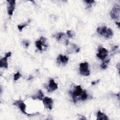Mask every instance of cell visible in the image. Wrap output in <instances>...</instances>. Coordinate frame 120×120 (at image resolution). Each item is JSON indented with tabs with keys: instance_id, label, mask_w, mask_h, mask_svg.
I'll use <instances>...</instances> for the list:
<instances>
[{
	"instance_id": "cell-1",
	"label": "cell",
	"mask_w": 120,
	"mask_h": 120,
	"mask_svg": "<svg viewBox=\"0 0 120 120\" xmlns=\"http://www.w3.org/2000/svg\"><path fill=\"white\" fill-rule=\"evenodd\" d=\"M97 32L105 38L109 39L113 36V32L110 28H108L105 26L99 27L97 29Z\"/></svg>"
},
{
	"instance_id": "cell-16",
	"label": "cell",
	"mask_w": 120,
	"mask_h": 120,
	"mask_svg": "<svg viewBox=\"0 0 120 120\" xmlns=\"http://www.w3.org/2000/svg\"><path fill=\"white\" fill-rule=\"evenodd\" d=\"M110 60V59H108V60H105L103 62L101 65V67L104 69H106L108 66V64H109Z\"/></svg>"
},
{
	"instance_id": "cell-19",
	"label": "cell",
	"mask_w": 120,
	"mask_h": 120,
	"mask_svg": "<svg viewBox=\"0 0 120 120\" xmlns=\"http://www.w3.org/2000/svg\"><path fill=\"white\" fill-rule=\"evenodd\" d=\"M67 34L69 38H73L75 36V34L74 33V32L70 30H68L67 31Z\"/></svg>"
},
{
	"instance_id": "cell-11",
	"label": "cell",
	"mask_w": 120,
	"mask_h": 120,
	"mask_svg": "<svg viewBox=\"0 0 120 120\" xmlns=\"http://www.w3.org/2000/svg\"><path fill=\"white\" fill-rule=\"evenodd\" d=\"M55 38L58 41H59V42L63 41V40H64V41L65 42V44L66 45H68V40L67 39L65 38L66 35L64 33H63V32H59V33H57L56 35Z\"/></svg>"
},
{
	"instance_id": "cell-13",
	"label": "cell",
	"mask_w": 120,
	"mask_h": 120,
	"mask_svg": "<svg viewBox=\"0 0 120 120\" xmlns=\"http://www.w3.org/2000/svg\"><path fill=\"white\" fill-rule=\"evenodd\" d=\"M44 94L41 91V90H39L37 94L31 97V98L34 99H38L39 100H43L44 99Z\"/></svg>"
},
{
	"instance_id": "cell-14",
	"label": "cell",
	"mask_w": 120,
	"mask_h": 120,
	"mask_svg": "<svg viewBox=\"0 0 120 120\" xmlns=\"http://www.w3.org/2000/svg\"><path fill=\"white\" fill-rule=\"evenodd\" d=\"M0 67L1 68H8V58L4 57L0 59Z\"/></svg>"
},
{
	"instance_id": "cell-20",
	"label": "cell",
	"mask_w": 120,
	"mask_h": 120,
	"mask_svg": "<svg viewBox=\"0 0 120 120\" xmlns=\"http://www.w3.org/2000/svg\"><path fill=\"white\" fill-rule=\"evenodd\" d=\"M21 76V74L18 72L16 73L14 75V80L15 81H17L18 79L20 78V77Z\"/></svg>"
},
{
	"instance_id": "cell-22",
	"label": "cell",
	"mask_w": 120,
	"mask_h": 120,
	"mask_svg": "<svg viewBox=\"0 0 120 120\" xmlns=\"http://www.w3.org/2000/svg\"><path fill=\"white\" fill-rule=\"evenodd\" d=\"M23 44H24V46H25V47L26 48H27V47H29V42L28 41H23Z\"/></svg>"
},
{
	"instance_id": "cell-6",
	"label": "cell",
	"mask_w": 120,
	"mask_h": 120,
	"mask_svg": "<svg viewBox=\"0 0 120 120\" xmlns=\"http://www.w3.org/2000/svg\"><path fill=\"white\" fill-rule=\"evenodd\" d=\"M35 44H36V47L40 51H42L43 50V48H42L43 46H45V47H47V46L46 39L45 38L43 37H41L40 39L37 40L35 42Z\"/></svg>"
},
{
	"instance_id": "cell-4",
	"label": "cell",
	"mask_w": 120,
	"mask_h": 120,
	"mask_svg": "<svg viewBox=\"0 0 120 120\" xmlns=\"http://www.w3.org/2000/svg\"><path fill=\"white\" fill-rule=\"evenodd\" d=\"M98 52L97 54V56L101 60H105L108 55V52L107 50L103 47H99L98 49Z\"/></svg>"
},
{
	"instance_id": "cell-9",
	"label": "cell",
	"mask_w": 120,
	"mask_h": 120,
	"mask_svg": "<svg viewBox=\"0 0 120 120\" xmlns=\"http://www.w3.org/2000/svg\"><path fill=\"white\" fill-rule=\"evenodd\" d=\"M7 1L9 4V6L8 8V14L10 16H11L13 15V12L15 9V1L14 0H7Z\"/></svg>"
},
{
	"instance_id": "cell-15",
	"label": "cell",
	"mask_w": 120,
	"mask_h": 120,
	"mask_svg": "<svg viewBox=\"0 0 120 120\" xmlns=\"http://www.w3.org/2000/svg\"><path fill=\"white\" fill-rule=\"evenodd\" d=\"M97 120H108L109 119L106 115L101 112L100 111H98L97 112Z\"/></svg>"
},
{
	"instance_id": "cell-2",
	"label": "cell",
	"mask_w": 120,
	"mask_h": 120,
	"mask_svg": "<svg viewBox=\"0 0 120 120\" xmlns=\"http://www.w3.org/2000/svg\"><path fill=\"white\" fill-rule=\"evenodd\" d=\"M80 73L83 76H88L90 74V71L89 69V64L88 62H85L80 64L79 68Z\"/></svg>"
},
{
	"instance_id": "cell-8",
	"label": "cell",
	"mask_w": 120,
	"mask_h": 120,
	"mask_svg": "<svg viewBox=\"0 0 120 120\" xmlns=\"http://www.w3.org/2000/svg\"><path fill=\"white\" fill-rule=\"evenodd\" d=\"M43 103L45 105V106L50 110H51L52 108L53 105V99L47 97H45L44 98L43 100Z\"/></svg>"
},
{
	"instance_id": "cell-18",
	"label": "cell",
	"mask_w": 120,
	"mask_h": 120,
	"mask_svg": "<svg viewBox=\"0 0 120 120\" xmlns=\"http://www.w3.org/2000/svg\"><path fill=\"white\" fill-rule=\"evenodd\" d=\"M30 22V20H28V21L27 22H26V23H24L23 24H20V25H18L17 26V28L18 29V30L21 31L27 25H28V23Z\"/></svg>"
},
{
	"instance_id": "cell-12",
	"label": "cell",
	"mask_w": 120,
	"mask_h": 120,
	"mask_svg": "<svg viewBox=\"0 0 120 120\" xmlns=\"http://www.w3.org/2000/svg\"><path fill=\"white\" fill-rule=\"evenodd\" d=\"M57 61L60 63L67 64L68 60V58L66 55H63L62 54H59L57 58Z\"/></svg>"
},
{
	"instance_id": "cell-17",
	"label": "cell",
	"mask_w": 120,
	"mask_h": 120,
	"mask_svg": "<svg viewBox=\"0 0 120 120\" xmlns=\"http://www.w3.org/2000/svg\"><path fill=\"white\" fill-rule=\"evenodd\" d=\"M88 98V94L87 93L86 91L85 90H83V92L80 97V99L83 101V100H86Z\"/></svg>"
},
{
	"instance_id": "cell-10",
	"label": "cell",
	"mask_w": 120,
	"mask_h": 120,
	"mask_svg": "<svg viewBox=\"0 0 120 120\" xmlns=\"http://www.w3.org/2000/svg\"><path fill=\"white\" fill-rule=\"evenodd\" d=\"M58 88V84L55 82L53 79H51L49 81V84L46 87V89L48 91L51 92L57 90Z\"/></svg>"
},
{
	"instance_id": "cell-23",
	"label": "cell",
	"mask_w": 120,
	"mask_h": 120,
	"mask_svg": "<svg viewBox=\"0 0 120 120\" xmlns=\"http://www.w3.org/2000/svg\"><path fill=\"white\" fill-rule=\"evenodd\" d=\"M99 81H100V79H98V80H96V81H92L91 82V83L92 85H95L96 84L98 83V82H99Z\"/></svg>"
},
{
	"instance_id": "cell-5",
	"label": "cell",
	"mask_w": 120,
	"mask_h": 120,
	"mask_svg": "<svg viewBox=\"0 0 120 120\" xmlns=\"http://www.w3.org/2000/svg\"><path fill=\"white\" fill-rule=\"evenodd\" d=\"M82 92L83 90L80 85H77L75 87V89L72 92V96L74 102H75L76 101L77 97L78 96H81Z\"/></svg>"
},
{
	"instance_id": "cell-25",
	"label": "cell",
	"mask_w": 120,
	"mask_h": 120,
	"mask_svg": "<svg viewBox=\"0 0 120 120\" xmlns=\"http://www.w3.org/2000/svg\"><path fill=\"white\" fill-rule=\"evenodd\" d=\"M115 24L118 25L119 28H120V22H115Z\"/></svg>"
},
{
	"instance_id": "cell-3",
	"label": "cell",
	"mask_w": 120,
	"mask_h": 120,
	"mask_svg": "<svg viewBox=\"0 0 120 120\" xmlns=\"http://www.w3.org/2000/svg\"><path fill=\"white\" fill-rule=\"evenodd\" d=\"M111 17L112 19H119L120 15V7L118 5H115L111 10Z\"/></svg>"
},
{
	"instance_id": "cell-21",
	"label": "cell",
	"mask_w": 120,
	"mask_h": 120,
	"mask_svg": "<svg viewBox=\"0 0 120 120\" xmlns=\"http://www.w3.org/2000/svg\"><path fill=\"white\" fill-rule=\"evenodd\" d=\"M85 2H86L87 3V4L89 5V7H90L91 6V5L94 3L95 2L94 0H85L84 1Z\"/></svg>"
},
{
	"instance_id": "cell-7",
	"label": "cell",
	"mask_w": 120,
	"mask_h": 120,
	"mask_svg": "<svg viewBox=\"0 0 120 120\" xmlns=\"http://www.w3.org/2000/svg\"><path fill=\"white\" fill-rule=\"evenodd\" d=\"M14 105H15L17 106L18 107H19V108L20 109L22 112H23V113L25 114H27L29 116L36 115V114H28L26 112V111H25V110H26V105L21 100L15 101V103H14Z\"/></svg>"
},
{
	"instance_id": "cell-24",
	"label": "cell",
	"mask_w": 120,
	"mask_h": 120,
	"mask_svg": "<svg viewBox=\"0 0 120 120\" xmlns=\"http://www.w3.org/2000/svg\"><path fill=\"white\" fill-rule=\"evenodd\" d=\"M11 55V52H7L6 53H5V57H7V58H8V57H10Z\"/></svg>"
}]
</instances>
